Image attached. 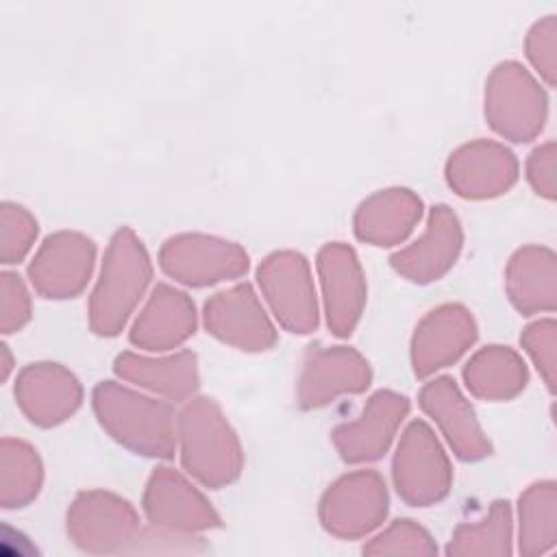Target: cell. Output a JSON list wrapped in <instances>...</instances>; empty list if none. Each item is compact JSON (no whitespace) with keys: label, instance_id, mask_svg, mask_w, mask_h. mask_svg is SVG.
<instances>
[{"label":"cell","instance_id":"6da1fadb","mask_svg":"<svg viewBox=\"0 0 557 557\" xmlns=\"http://www.w3.org/2000/svg\"><path fill=\"white\" fill-rule=\"evenodd\" d=\"M100 426L135 455L170 459L176 450V416L170 403L135 392L117 381H102L91 392Z\"/></svg>","mask_w":557,"mask_h":557},{"label":"cell","instance_id":"7a4b0ae2","mask_svg":"<svg viewBox=\"0 0 557 557\" xmlns=\"http://www.w3.org/2000/svg\"><path fill=\"white\" fill-rule=\"evenodd\" d=\"M152 278L144 242L122 226L109 239L96 287L89 298V326L100 337H115L135 313Z\"/></svg>","mask_w":557,"mask_h":557},{"label":"cell","instance_id":"3957f363","mask_svg":"<svg viewBox=\"0 0 557 557\" xmlns=\"http://www.w3.org/2000/svg\"><path fill=\"white\" fill-rule=\"evenodd\" d=\"M176 446L183 468L205 487H224L244 468L237 433L220 405L207 396H191L178 411Z\"/></svg>","mask_w":557,"mask_h":557},{"label":"cell","instance_id":"277c9868","mask_svg":"<svg viewBox=\"0 0 557 557\" xmlns=\"http://www.w3.org/2000/svg\"><path fill=\"white\" fill-rule=\"evenodd\" d=\"M548 115V98L535 76L518 61L498 63L485 81V120L505 139H535Z\"/></svg>","mask_w":557,"mask_h":557},{"label":"cell","instance_id":"5b68a950","mask_svg":"<svg viewBox=\"0 0 557 557\" xmlns=\"http://www.w3.org/2000/svg\"><path fill=\"white\" fill-rule=\"evenodd\" d=\"M392 479L398 496L411 507H429L448 496L450 459L424 420H411L403 431L392 461Z\"/></svg>","mask_w":557,"mask_h":557},{"label":"cell","instance_id":"8992f818","mask_svg":"<svg viewBox=\"0 0 557 557\" xmlns=\"http://www.w3.org/2000/svg\"><path fill=\"white\" fill-rule=\"evenodd\" d=\"M387 505L383 476L376 470H355L326 487L318 516L326 533L339 540H359L381 527Z\"/></svg>","mask_w":557,"mask_h":557},{"label":"cell","instance_id":"52a82bcc","mask_svg":"<svg viewBox=\"0 0 557 557\" xmlns=\"http://www.w3.org/2000/svg\"><path fill=\"white\" fill-rule=\"evenodd\" d=\"M261 294L283 329L307 335L318 326V298L309 261L294 250H276L257 268Z\"/></svg>","mask_w":557,"mask_h":557},{"label":"cell","instance_id":"ba28073f","mask_svg":"<svg viewBox=\"0 0 557 557\" xmlns=\"http://www.w3.org/2000/svg\"><path fill=\"white\" fill-rule=\"evenodd\" d=\"M139 531L135 507L107 490L81 492L67 509V535L85 553H126Z\"/></svg>","mask_w":557,"mask_h":557},{"label":"cell","instance_id":"9c48e42d","mask_svg":"<svg viewBox=\"0 0 557 557\" xmlns=\"http://www.w3.org/2000/svg\"><path fill=\"white\" fill-rule=\"evenodd\" d=\"M159 265L183 285L207 287L246 274L248 255L239 244L215 235L181 233L161 246Z\"/></svg>","mask_w":557,"mask_h":557},{"label":"cell","instance_id":"30bf717a","mask_svg":"<svg viewBox=\"0 0 557 557\" xmlns=\"http://www.w3.org/2000/svg\"><path fill=\"white\" fill-rule=\"evenodd\" d=\"M96 261V244L76 231H59L44 239L37 248L28 278L44 298H74L91 276Z\"/></svg>","mask_w":557,"mask_h":557},{"label":"cell","instance_id":"8fae6325","mask_svg":"<svg viewBox=\"0 0 557 557\" xmlns=\"http://www.w3.org/2000/svg\"><path fill=\"white\" fill-rule=\"evenodd\" d=\"M326 324L337 337H348L366 307V274L357 252L342 242L320 248L315 259Z\"/></svg>","mask_w":557,"mask_h":557},{"label":"cell","instance_id":"7c38bea8","mask_svg":"<svg viewBox=\"0 0 557 557\" xmlns=\"http://www.w3.org/2000/svg\"><path fill=\"white\" fill-rule=\"evenodd\" d=\"M202 320L215 339L239 350L259 352L276 342V329L248 283L213 294L205 302Z\"/></svg>","mask_w":557,"mask_h":557},{"label":"cell","instance_id":"4fadbf2b","mask_svg":"<svg viewBox=\"0 0 557 557\" xmlns=\"http://www.w3.org/2000/svg\"><path fill=\"white\" fill-rule=\"evenodd\" d=\"M144 511L152 527L176 533H200L222 524L220 513L174 468H157L144 490Z\"/></svg>","mask_w":557,"mask_h":557},{"label":"cell","instance_id":"5bb4252c","mask_svg":"<svg viewBox=\"0 0 557 557\" xmlns=\"http://www.w3.org/2000/svg\"><path fill=\"white\" fill-rule=\"evenodd\" d=\"M407 413V396L392 389H379L368 398L366 407L355 420L342 422L333 429L331 440L339 457L348 463H368L381 459L394 442Z\"/></svg>","mask_w":557,"mask_h":557},{"label":"cell","instance_id":"9a60e30c","mask_svg":"<svg viewBox=\"0 0 557 557\" xmlns=\"http://www.w3.org/2000/svg\"><path fill=\"white\" fill-rule=\"evenodd\" d=\"M372 381L368 359L350 346H322L311 350L298 376V403L318 409L344 394L366 392Z\"/></svg>","mask_w":557,"mask_h":557},{"label":"cell","instance_id":"2e32d148","mask_svg":"<svg viewBox=\"0 0 557 557\" xmlns=\"http://www.w3.org/2000/svg\"><path fill=\"white\" fill-rule=\"evenodd\" d=\"M518 181V161L509 148L492 139L459 146L446 161L448 187L468 200H485L511 189Z\"/></svg>","mask_w":557,"mask_h":557},{"label":"cell","instance_id":"e0dca14e","mask_svg":"<svg viewBox=\"0 0 557 557\" xmlns=\"http://www.w3.org/2000/svg\"><path fill=\"white\" fill-rule=\"evenodd\" d=\"M463 246V231L457 213L446 205L429 211L422 235L392 255V268L411 283H433L457 261Z\"/></svg>","mask_w":557,"mask_h":557},{"label":"cell","instance_id":"ac0fdd59","mask_svg":"<svg viewBox=\"0 0 557 557\" xmlns=\"http://www.w3.org/2000/svg\"><path fill=\"white\" fill-rule=\"evenodd\" d=\"M476 339L472 313L455 302L431 309L416 326L411 337V366L424 379L453 366Z\"/></svg>","mask_w":557,"mask_h":557},{"label":"cell","instance_id":"d6986e66","mask_svg":"<svg viewBox=\"0 0 557 557\" xmlns=\"http://www.w3.org/2000/svg\"><path fill=\"white\" fill-rule=\"evenodd\" d=\"M418 403L461 461H479L492 453V444L481 429L472 405L450 376H435L424 383Z\"/></svg>","mask_w":557,"mask_h":557},{"label":"cell","instance_id":"ffe728a7","mask_svg":"<svg viewBox=\"0 0 557 557\" xmlns=\"http://www.w3.org/2000/svg\"><path fill=\"white\" fill-rule=\"evenodd\" d=\"M15 400L37 426H57L81 407L83 387L61 363H28L15 381Z\"/></svg>","mask_w":557,"mask_h":557},{"label":"cell","instance_id":"44dd1931","mask_svg":"<svg viewBox=\"0 0 557 557\" xmlns=\"http://www.w3.org/2000/svg\"><path fill=\"white\" fill-rule=\"evenodd\" d=\"M196 331V307L191 298L165 283H159L148 296L144 309L131 326V344L148 352L178 348Z\"/></svg>","mask_w":557,"mask_h":557},{"label":"cell","instance_id":"7402d4cb","mask_svg":"<svg viewBox=\"0 0 557 557\" xmlns=\"http://www.w3.org/2000/svg\"><path fill=\"white\" fill-rule=\"evenodd\" d=\"M113 370L122 381H128L174 403L189 400L196 394L200 381L198 359L191 350H178L159 357L126 350L115 357Z\"/></svg>","mask_w":557,"mask_h":557},{"label":"cell","instance_id":"603a6c76","mask_svg":"<svg viewBox=\"0 0 557 557\" xmlns=\"http://www.w3.org/2000/svg\"><path fill=\"white\" fill-rule=\"evenodd\" d=\"M422 218V200L407 187H389L368 196L355 211V235L372 246L403 244Z\"/></svg>","mask_w":557,"mask_h":557},{"label":"cell","instance_id":"cb8c5ba5","mask_svg":"<svg viewBox=\"0 0 557 557\" xmlns=\"http://www.w3.org/2000/svg\"><path fill=\"white\" fill-rule=\"evenodd\" d=\"M505 289L522 315L555 311L557 307V259L546 246L518 248L505 270Z\"/></svg>","mask_w":557,"mask_h":557},{"label":"cell","instance_id":"d4e9b609","mask_svg":"<svg viewBox=\"0 0 557 557\" xmlns=\"http://www.w3.org/2000/svg\"><path fill=\"white\" fill-rule=\"evenodd\" d=\"M463 381L476 398L509 400L524 389L529 370L513 348L492 344L470 357L463 368Z\"/></svg>","mask_w":557,"mask_h":557},{"label":"cell","instance_id":"484cf974","mask_svg":"<svg viewBox=\"0 0 557 557\" xmlns=\"http://www.w3.org/2000/svg\"><path fill=\"white\" fill-rule=\"evenodd\" d=\"M557 537V487L553 481L529 485L518 498V550L544 555Z\"/></svg>","mask_w":557,"mask_h":557},{"label":"cell","instance_id":"4316f807","mask_svg":"<svg viewBox=\"0 0 557 557\" xmlns=\"http://www.w3.org/2000/svg\"><path fill=\"white\" fill-rule=\"evenodd\" d=\"M44 468L37 450L13 437L0 442V503L4 509H20L33 503L41 490Z\"/></svg>","mask_w":557,"mask_h":557},{"label":"cell","instance_id":"83f0119b","mask_svg":"<svg viewBox=\"0 0 557 557\" xmlns=\"http://www.w3.org/2000/svg\"><path fill=\"white\" fill-rule=\"evenodd\" d=\"M513 518L507 500H494L476 522H463L453 531L448 555H511Z\"/></svg>","mask_w":557,"mask_h":557},{"label":"cell","instance_id":"f1b7e54d","mask_svg":"<svg viewBox=\"0 0 557 557\" xmlns=\"http://www.w3.org/2000/svg\"><path fill=\"white\" fill-rule=\"evenodd\" d=\"M437 546L429 531L409 518L394 520L376 533L366 546L363 555H435Z\"/></svg>","mask_w":557,"mask_h":557},{"label":"cell","instance_id":"f546056e","mask_svg":"<svg viewBox=\"0 0 557 557\" xmlns=\"http://www.w3.org/2000/svg\"><path fill=\"white\" fill-rule=\"evenodd\" d=\"M37 220L17 202L0 207V259L4 265L20 263L37 239Z\"/></svg>","mask_w":557,"mask_h":557},{"label":"cell","instance_id":"4dcf8cb0","mask_svg":"<svg viewBox=\"0 0 557 557\" xmlns=\"http://www.w3.org/2000/svg\"><path fill=\"white\" fill-rule=\"evenodd\" d=\"M522 350L531 357L540 376L544 379L548 392H555L557 372V324L553 318H542L531 322L520 335Z\"/></svg>","mask_w":557,"mask_h":557},{"label":"cell","instance_id":"1f68e13d","mask_svg":"<svg viewBox=\"0 0 557 557\" xmlns=\"http://www.w3.org/2000/svg\"><path fill=\"white\" fill-rule=\"evenodd\" d=\"M524 50L546 85H555V67H557V20L555 15H546L531 26L524 39Z\"/></svg>","mask_w":557,"mask_h":557},{"label":"cell","instance_id":"d6a6232c","mask_svg":"<svg viewBox=\"0 0 557 557\" xmlns=\"http://www.w3.org/2000/svg\"><path fill=\"white\" fill-rule=\"evenodd\" d=\"M30 320V294L15 272L0 276V331L4 335L20 331Z\"/></svg>","mask_w":557,"mask_h":557},{"label":"cell","instance_id":"836d02e7","mask_svg":"<svg viewBox=\"0 0 557 557\" xmlns=\"http://www.w3.org/2000/svg\"><path fill=\"white\" fill-rule=\"evenodd\" d=\"M202 544L200 537L191 533H176L159 527L141 529L135 542L128 546L126 553H157V555H183V553H200Z\"/></svg>","mask_w":557,"mask_h":557},{"label":"cell","instance_id":"e575fe53","mask_svg":"<svg viewBox=\"0 0 557 557\" xmlns=\"http://www.w3.org/2000/svg\"><path fill=\"white\" fill-rule=\"evenodd\" d=\"M557 148L555 141H546L537 146L527 159V178L533 191L546 200H555L557 196Z\"/></svg>","mask_w":557,"mask_h":557},{"label":"cell","instance_id":"d590c367","mask_svg":"<svg viewBox=\"0 0 557 557\" xmlns=\"http://www.w3.org/2000/svg\"><path fill=\"white\" fill-rule=\"evenodd\" d=\"M2 379H7L9 376V372H11V355H9V346L7 344H2Z\"/></svg>","mask_w":557,"mask_h":557}]
</instances>
